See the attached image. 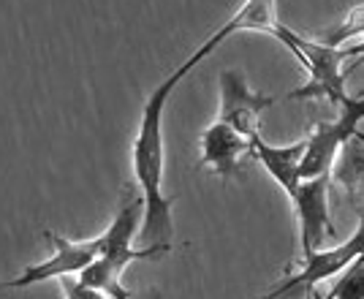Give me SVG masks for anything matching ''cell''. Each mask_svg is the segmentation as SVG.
Instances as JSON below:
<instances>
[{
  "mask_svg": "<svg viewBox=\"0 0 364 299\" xmlns=\"http://www.w3.org/2000/svg\"><path fill=\"white\" fill-rule=\"evenodd\" d=\"M196 65L185 60L171 74L152 90L147 101L141 106L139 117V131L131 147V166L134 177L139 182V191L144 199V218L139 229V248H155V251H171V237H174V196L164 194V164H166V145H164V115L171 93L177 90L185 76Z\"/></svg>",
  "mask_w": 364,
  "mask_h": 299,
  "instance_id": "cell-1",
  "label": "cell"
},
{
  "mask_svg": "<svg viewBox=\"0 0 364 299\" xmlns=\"http://www.w3.org/2000/svg\"><path fill=\"white\" fill-rule=\"evenodd\" d=\"M272 36L283 46H289L291 55H296V60L307 71V82L299 90L289 93V98H294V101L323 98L332 106H340L343 101H348L350 95L346 90V74L340 71V63H343L340 46H329L323 41L304 38L299 33L289 30L286 25H277L272 30Z\"/></svg>",
  "mask_w": 364,
  "mask_h": 299,
  "instance_id": "cell-2",
  "label": "cell"
},
{
  "mask_svg": "<svg viewBox=\"0 0 364 299\" xmlns=\"http://www.w3.org/2000/svg\"><path fill=\"white\" fill-rule=\"evenodd\" d=\"M44 239L49 242V251L44 261H36L31 267H25L16 278L3 280L0 283V294L3 291H22L31 285H41L49 280H65V278H79L92 261L101 256V234L90 239H68L46 229Z\"/></svg>",
  "mask_w": 364,
  "mask_h": 299,
  "instance_id": "cell-3",
  "label": "cell"
},
{
  "mask_svg": "<svg viewBox=\"0 0 364 299\" xmlns=\"http://www.w3.org/2000/svg\"><path fill=\"white\" fill-rule=\"evenodd\" d=\"M364 256V207L359 209V226L343 245L329 248V251H316L307 258H302V269L296 275L286 278L280 285H274L269 294L258 299H310L316 297V285L340 278L346 269Z\"/></svg>",
  "mask_w": 364,
  "mask_h": 299,
  "instance_id": "cell-4",
  "label": "cell"
},
{
  "mask_svg": "<svg viewBox=\"0 0 364 299\" xmlns=\"http://www.w3.org/2000/svg\"><path fill=\"white\" fill-rule=\"evenodd\" d=\"M340 115L332 122H318L310 136L304 139V155L299 161V177L316 179L332 174V166L340 150L348 145L353 136H359V122L364 120V93L350 95L348 101L337 106Z\"/></svg>",
  "mask_w": 364,
  "mask_h": 299,
  "instance_id": "cell-5",
  "label": "cell"
},
{
  "mask_svg": "<svg viewBox=\"0 0 364 299\" xmlns=\"http://www.w3.org/2000/svg\"><path fill=\"white\" fill-rule=\"evenodd\" d=\"M329 182L332 174L316 179H296L283 194L294 204L296 221H299V251L302 258L316 253L321 242L334 234L332 218H329Z\"/></svg>",
  "mask_w": 364,
  "mask_h": 299,
  "instance_id": "cell-6",
  "label": "cell"
},
{
  "mask_svg": "<svg viewBox=\"0 0 364 299\" xmlns=\"http://www.w3.org/2000/svg\"><path fill=\"white\" fill-rule=\"evenodd\" d=\"M218 90H220L218 120L231 125L234 131H240V134L247 136V139H253L256 134H261V131H258L261 112H267L269 106H274L277 98L250 90L240 71H220V74H218Z\"/></svg>",
  "mask_w": 364,
  "mask_h": 299,
  "instance_id": "cell-7",
  "label": "cell"
},
{
  "mask_svg": "<svg viewBox=\"0 0 364 299\" xmlns=\"http://www.w3.org/2000/svg\"><path fill=\"white\" fill-rule=\"evenodd\" d=\"M198 166L213 172L218 177H234L240 174L245 158H253V139L234 131L231 125L215 120L213 125L204 128V134L198 139Z\"/></svg>",
  "mask_w": 364,
  "mask_h": 299,
  "instance_id": "cell-8",
  "label": "cell"
},
{
  "mask_svg": "<svg viewBox=\"0 0 364 299\" xmlns=\"http://www.w3.org/2000/svg\"><path fill=\"white\" fill-rule=\"evenodd\" d=\"M274 3H277V0H245L242 6L231 14V19H228L226 25H220V28L215 30L213 36L198 46L196 52H193L188 60H191L193 65H198L207 55H213L215 49L223 44L228 36H234V33H240V30H261V33H272V30L280 25V22H277V16H274Z\"/></svg>",
  "mask_w": 364,
  "mask_h": 299,
  "instance_id": "cell-9",
  "label": "cell"
},
{
  "mask_svg": "<svg viewBox=\"0 0 364 299\" xmlns=\"http://www.w3.org/2000/svg\"><path fill=\"white\" fill-rule=\"evenodd\" d=\"M332 179L343 188L353 207H364V134L353 136L346 147L340 150L332 166Z\"/></svg>",
  "mask_w": 364,
  "mask_h": 299,
  "instance_id": "cell-10",
  "label": "cell"
},
{
  "mask_svg": "<svg viewBox=\"0 0 364 299\" xmlns=\"http://www.w3.org/2000/svg\"><path fill=\"white\" fill-rule=\"evenodd\" d=\"M323 299H364V256L356 258L332 285L329 297Z\"/></svg>",
  "mask_w": 364,
  "mask_h": 299,
  "instance_id": "cell-11",
  "label": "cell"
},
{
  "mask_svg": "<svg viewBox=\"0 0 364 299\" xmlns=\"http://www.w3.org/2000/svg\"><path fill=\"white\" fill-rule=\"evenodd\" d=\"M326 38H323V44L329 46H340L343 41H348V38H362L364 36V6H356V9H350L348 16H346V22L343 25H337V28L326 30L323 33Z\"/></svg>",
  "mask_w": 364,
  "mask_h": 299,
  "instance_id": "cell-12",
  "label": "cell"
},
{
  "mask_svg": "<svg viewBox=\"0 0 364 299\" xmlns=\"http://www.w3.org/2000/svg\"><path fill=\"white\" fill-rule=\"evenodd\" d=\"M340 52H343V58H362L364 60V38L350 46H340Z\"/></svg>",
  "mask_w": 364,
  "mask_h": 299,
  "instance_id": "cell-13",
  "label": "cell"
},
{
  "mask_svg": "<svg viewBox=\"0 0 364 299\" xmlns=\"http://www.w3.org/2000/svg\"><path fill=\"white\" fill-rule=\"evenodd\" d=\"M310 299H318V297H310Z\"/></svg>",
  "mask_w": 364,
  "mask_h": 299,
  "instance_id": "cell-14",
  "label": "cell"
}]
</instances>
